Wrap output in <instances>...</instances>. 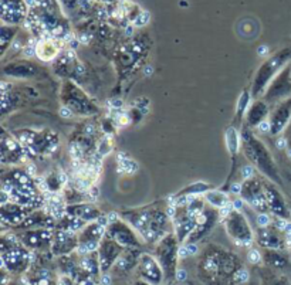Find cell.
I'll return each mask as SVG.
<instances>
[{
	"mask_svg": "<svg viewBox=\"0 0 291 285\" xmlns=\"http://www.w3.org/2000/svg\"><path fill=\"white\" fill-rule=\"evenodd\" d=\"M118 213L138 231L146 244H158L167 234L174 231L169 202L156 200L139 207H126Z\"/></svg>",
	"mask_w": 291,
	"mask_h": 285,
	"instance_id": "6da1fadb",
	"label": "cell"
},
{
	"mask_svg": "<svg viewBox=\"0 0 291 285\" xmlns=\"http://www.w3.org/2000/svg\"><path fill=\"white\" fill-rule=\"evenodd\" d=\"M14 202L31 210L44 209L46 193L40 182L21 166L3 167L2 203Z\"/></svg>",
	"mask_w": 291,
	"mask_h": 285,
	"instance_id": "7a4b0ae2",
	"label": "cell"
},
{
	"mask_svg": "<svg viewBox=\"0 0 291 285\" xmlns=\"http://www.w3.org/2000/svg\"><path fill=\"white\" fill-rule=\"evenodd\" d=\"M240 148L251 163V166H254L258 173L273 183H276L277 186H283V179H281L277 163L269 151V148L253 132V129H250L247 126H244L240 131Z\"/></svg>",
	"mask_w": 291,
	"mask_h": 285,
	"instance_id": "3957f363",
	"label": "cell"
},
{
	"mask_svg": "<svg viewBox=\"0 0 291 285\" xmlns=\"http://www.w3.org/2000/svg\"><path fill=\"white\" fill-rule=\"evenodd\" d=\"M28 156L47 158L60 148V135L50 128H20L12 132Z\"/></svg>",
	"mask_w": 291,
	"mask_h": 285,
	"instance_id": "277c9868",
	"label": "cell"
},
{
	"mask_svg": "<svg viewBox=\"0 0 291 285\" xmlns=\"http://www.w3.org/2000/svg\"><path fill=\"white\" fill-rule=\"evenodd\" d=\"M60 101L77 117H94L100 114V106L85 91L74 81L64 80L60 87Z\"/></svg>",
	"mask_w": 291,
	"mask_h": 285,
	"instance_id": "5b68a950",
	"label": "cell"
},
{
	"mask_svg": "<svg viewBox=\"0 0 291 285\" xmlns=\"http://www.w3.org/2000/svg\"><path fill=\"white\" fill-rule=\"evenodd\" d=\"M223 227L229 238L240 247H250L256 240V233L250 226L247 216L240 209L233 207V203L226 209L220 210Z\"/></svg>",
	"mask_w": 291,
	"mask_h": 285,
	"instance_id": "8992f818",
	"label": "cell"
},
{
	"mask_svg": "<svg viewBox=\"0 0 291 285\" xmlns=\"http://www.w3.org/2000/svg\"><path fill=\"white\" fill-rule=\"evenodd\" d=\"M240 261L237 260L235 254L230 251L224 250L222 247L212 245L205 251L203 257L201 260V271H203L208 277H220V275H228L233 274L235 278L236 272L242 270L243 267L239 268Z\"/></svg>",
	"mask_w": 291,
	"mask_h": 285,
	"instance_id": "52a82bcc",
	"label": "cell"
},
{
	"mask_svg": "<svg viewBox=\"0 0 291 285\" xmlns=\"http://www.w3.org/2000/svg\"><path fill=\"white\" fill-rule=\"evenodd\" d=\"M291 60V51L290 50H281L276 53L274 56L269 57L264 61L258 70L254 74V78L251 81V87H250V94L253 98L263 97V94L267 90V87L270 83L277 77V74L281 70H284L288 65Z\"/></svg>",
	"mask_w": 291,
	"mask_h": 285,
	"instance_id": "ba28073f",
	"label": "cell"
},
{
	"mask_svg": "<svg viewBox=\"0 0 291 285\" xmlns=\"http://www.w3.org/2000/svg\"><path fill=\"white\" fill-rule=\"evenodd\" d=\"M107 236L115 240L124 248H139L145 243L138 231L132 227L130 223L125 220L118 211H112L108 215V224H107Z\"/></svg>",
	"mask_w": 291,
	"mask_h": 285,
	"instance_id": "9c48e42d",
	"label": "cell"
},
{
	"mask_svg": "<svg viewBox=\"0 0 291 285\" xmlns=\"http://www.w3.org/2000/svg\"><path fill=\"white\" fill-rule=\"evenodd\" d=\"M107 224H108V215H105L101 220L85 224L83 229L78 231V256H85L90 253H95L100 248V244L107 236Z\"/></svg>",
	"mask_w": 291,
	"mask_h": 285,
	"instance_id": "30bf717a",
	"label": "cell"
},
{
	"mask_svg": "<svg viewBox=\"0 0 291 285\" xmlns=\"http://www.w3.org/2000/svg\"><path fill=\"white\" fill-rule=\"evenodd\" d=\"M179 240L174 231L169 233L160 240L159 243L155 244V257L158 260V263L164 270L165 277H171V275H176V263L179 258Z\"/></svg>",
	"mask_w": 291,
	"mask_h": 285,
	"instance_id": "8fae6325",
	"label": "cell"
},
{
	"mask_svg": "<svg viewBox=\"0 0 291 285\" xmlns=\"http://www.w3.org/2000/svg\"><path fill=\"white\" fill-rule=\"evenodd\" d=\"M240 199L249 206L250 209H253L258 213H270L267 200H266V193H264L263 177H258L257 174L251 176L249 179H244L240 183Z\"/></svg>",
	"mask_w": 291,
	"mask_h": 285,
	"instance_id": "7c38bea8",
	"label": "cell"
},
{
	"mask_svg": "<svg viewBox=\"0 0 291 285\" xmlns=\"http://www.w3.org/2000/svg\"><path fill=\"white\" fill-rule=\"evenodd\" d=\"M0 145H2L0 163L3 167L21 166L28 156L19 139L12 132H7L6 129L2 131Z\"/></svg>",
	"mask_w": 291,
	"mask_h": 285,
	"instance_id": "4fadbf2b",
	"label": "cell"
},
{
	"mask_svg": "<svg viewBox=\"0 0 291 285\" xmlns=\"http://www.w3.org/2000/svg\"><path fill=\"white\" fill-rule=\"evenodd\" d=\"M264 193H266V200L269 206V211L273 217L281 219L285 222H291V209L285 202L284 196L280 192V189L276 183H273L269 179L263 177Z\"/></svg>",
	"mask_w": 291,
	"mask_h": 285,
	"instance_id": "5bb4252c",
	"label": "cell"
},
{
	"mask_svg": "<svg viewBox=\"0 0 291 285\" xmlns=\"http://www.w3.org/2000/svg\"><path fill=\"white\" fill-rule=\"evenodd\" d=\"M291 97V64L281 70L270 83L263 97L269 104L276 105Z\"/></svg>",
	"mask_w": 291,
	"mask_h": 285,
	"instance_id": "9a60e30c",
	"label": "cell"
},
{
	"mask_svg": "<svg viewBox=\"0 0 291 285\" xmlns=\"http://www.w3.org/2000/svg\"><path fill=\"white\" fill-rule=\"evenodd\" d=\"M53 70L54 74L62 77L66 80H74L77 76H84L85 68L71 50H62L61 54L53 61Z\"/></svg>",
	"mask_w": 291,
	"mask_h": 285,
	"instance_id": "2e32d148",
	"label": "cell"
},
{
	"mask_svg": "<svg viewBox=\"0 0 291 285\" xmlns=\"http://www.w3.org/2000/svg\"><path fill=\"white\" fill-rule=\"evenodd\" d=\"M219 222H222V213L220 210L212 207L210 204H208L203 213L198 217V224L192 231V234L187 238V244H195L196 241H199L202 238L208 236L209 233H212L213 229L216 227V224Z\"/></svg>",
	"mask_w": 291,
	"mask_h": 285,
	"instance_id": "e0dca14e",
	"label": "cell"
},
{
	"mask_svg": "<svg viewBox=\"0 0 291 285\" xmlns=\"http://www.w3.org/2000/svg\"><path fill=\"white\" fill-rule=\"evenodd\" d=\"M54 231L53 229H27L20 230L16 236L19 237L21 244L28 250H42L46 247H51L54 240Z\"/></svg>",
	"mask_w": 291,
	"mask_h": 285,
	"instance_id": "ac0fdd59",
	"label": "cell"
},
{
	"mask_svg": "<svg viewBox=\"0 0 291 285\" xmlns=\"http://www.w3.org/2000/svg\"><path fill=\"white\" fill-rule=\"evenodd\" d=\"M287 233L276 224L258 227L256 233V241L267 250H283L287 245Z\"/></svg>",
	"mask_w": 291,
	"mask_h": 285,
	"instance_id": "d6986e66",
	"label": "cell"
},
{
	"mask_svg": "<svg viewBox=\"0 0 291 285\" xmlns=\"http://www.w3.org/2000/svg\"><path fill=\"white\" fill-rule=\"evenodd\" d=\"M42 68L39 64L30 61L27 58H20V60H13L9 63L3 64L2 73L3 76L12 80H30L40 74Z\"/></svg>",
	"mask_w": 291,
	"mask_h": 285,
	"instance_id": "ffe728a7",
	"label": "cell"
},
{
	"mask_svg": "<svg viewBox=\"0 0 291 285\" xmlns=\"http://www.w3.org/2000/svg\"><path fill=\"white\" fill-rule=\"evenodd\" d=\"M31 211L33 210L24 207L19 203H2V206H0V220H2L3 229H17L21 223L27 219V216Z\"/></svg>",
	"mask_w": 291,
	"mask_h": 285,
	"instance_id": "44dd1931",
	"label": "cell"
},
{
	"mask_svg": "<svg viewBox=\"0 0 291 285\" xmlns=\"http://www.w3.org/2000/svg\"><path fill=\"white\" fill-rule=\"evenodd\" d=\"M291 124V97L274 105L269 117L271 136H278Z\"/></svg>",
	"mask_w": 291,
	"mask_h": 285,
	"instance_id": "7402d4cb",
	"label": "cell"
},
{
	"mask_svg": "<svg viewBox=\"0 0 291 285\" xmlns=\"http://www.w3.org/2000/svg\"><path fill=\"white\" fill-rule=\"evenodd\" d=\"M137 270H138L139 275L142 278L152 285L160 284L164 279V275H165L156 257H153L151 254H141L139 256Z\"/></svg>",
	"mask_w": 291,
	"mask_h": 285,
	"instance_id": "603a6c76",
	"label": "cell"
},
{
	"mask_svg": "<svg viewBox=\"0 0 291 285\" xmlns=\"http://www.w3.org/2000/svg\"><path fill=\"white\" fill-rule=\"evenodd\" d=\"M270 112V104L264 98H253L251 104L246 110V126L250 129H257L269 121Z\"/></svg>",
	"mask_w": 291,
	"mask_h": 285,
	"instance_id": "cb8c5ba5",
	"label": "cell"
},
{
	"mask_svg": "<svg viewBox=\"0 0 291 285\" xmlns=\"http://www.w3.org/2000/svg\"><path fill=\"white\" fill-rule=\"evenodd\" d=\"M124 247L112 240L108 236H105L103 243L100 244L98 248V258H100V265H101V272H107L112 265L117 264L118 258L124 253Z\"/></svg>",
	"mask_w": 291,
	"mask_h": 285,
	"instance_id": "d4e9b609",
	"label": "cell"
},
{
	"mask_svg": "<svg viewBox=\"0 0 291 285\" xmlns=\"http://www.w3.org/2000/svg\"><path fill=\"white\" fill-rule=\"evenodd\" d=\"M78 248V233L69 230H56L54 240L51 244V251L57 257L69 256Z\"/></svg>",
	"mask_w": 291,
	"mask_h": 285,
	"instance_id": "484cf974",
	"label": "cell"
},
{
	"mask_svg": "<svg viewBox=\"0 0 291 285\" xmlns=\"http://www.w3.org/2000/svg\"><path fill=\"white\" fill-rule=\"evenodd\" d=\"M66 213L70 216H74L77 219L83 220L84 223H92L101 220L105 216V213L101 211L100 207H97L92 202H78L67 204Z\"/></svg>",
	"mask_w": 291,
	"mask_h": 285,
	"instance_id": "4316f807",
	"label": "cell"
},
{
	"mask_svg": "<svg viewBox=\"0 0 291 285\" xmlns=\"http://www.w3.org/2000/svg\"><path fill=\"white\" fill-rule=\"evenodd\" d=\"M61 42L54 37H43L39 42H36L35 56L42 63H53L61 54Z\"/></svg>",
	"mask_w": 291,
	"mask_h": 285,
	"instance_id": "83f0119b",
	"label": "cell"
},
{
	"mask_svg": "<svg viewBox=\"0 0 291 285\" xmlns=\"http://www.w3.org/2000/svg\"><path fill=\"white\" fill-rule=\"evenodd\" d=\"M67 183H69V177L60 169H51L40 181L43 192L51 193V195H61L62 190H66Z\"/></svg>",
	"mask_w": 291,
	"mask_h": 285,
	"instance_id": "f1b7e54d",
	"label": "cell"
},
{
	"mask_svg": "<svg viewBox=\"0 0 291 285\" xmlns=\"http://www.w3.org/2000/svg\"><path fill=\"white\" fill-rule=\"evenodd\" d=\"M203 196H205L206 203L210 204L212 207H215V209L223 210L232 204L228 193L223 192V190H219V189H209L208 192H206Z\"/></svg>",
	"mask_w": 291,
	"mask_h": 285,
	"instance_id": "f546056e",
	"label": "cell"
},
{
	"mask_svg": "<svg viewBox=\"0 0 291 285\" xmlns=\"http://www.w3.org/2000/svg\"><path fill=\"white\" fill-rule=\"evenodd\" d=\"M281 250H264L263 258L266 260V263L274 267V268H283L284 265H287V258L280 253Z\"/></svg>",
	"mask_w": 291,
	"mask_h": 285,
	"instance_id": "4dcf8cb0",
	"label": "cell"
},
{
	"mask_svg": "<svg viewBox=\"0 0 291 285\" xmlns=\"http://www.w3.org/2000/svg\"><path fill=\"white\" fill-rule=\"evenodd\" d=\"M118 160V166H119V169H124L125 173L131 174V173H135L137 170H138V165L134 162V160L130 158V156H126V155H124V153H119V156L117 158Z\"/></svg>",
	"mask_w": 291,
	"mask_h": 285,
	"instance_id": "1f68e13d",
	"label": "cell"
},
{
	"mask_svg": "<svg viewBox=\"0 0 291 285\" xmlns=\"http://www.w3.org/2000/svg\"><path fill=\"white\" fill-rule=\"evenodd\" d=\"M262 258H263V254L257 250V248H250L249 261L251 263V264H258V263L262 261Z\"/></svg>",
	"mask_w": 291,
	"mask_h": 285,
	"instance_id": "d6a6232c",
	"label": "cell"
},
{
	"mask_svg": "<svg viewBox=\"0 0 291 285\" xmlns=\"http://www.w3.org/2000/svg\"><path fill=\"white\" fill-rule=\"evenodd\" d=\"M236 281V282H246L247 279H249V272H247V270H244V268H242V270H239V271L236 272L235 278H233Z\"/></svg>",
	"mask_w": 291,
	"mask_h": 285,
	"instance_id": "836d02e7",
	"label": "cell"
},
{
	"mask_svg": "<svg viewBox=\"0 0 291 285\" xmlns=\"http://www.w3.org/2000/svg\"><path fill=\"white\" fill-rule=\"evenodd\" d=\"M58 285H77L76 284V279L71 278V277H62L58 281Z\"/></svg>",
	"mask_w": 291,
	"mask_h": 285,
	"instance_id": "e575fe53",
	"label": "cell"
},
{
	"mask_svg": "<svg viewBox=\"0 0 291 285\" xmlns=\"http://www.w3.org/2000/svg\"><path fill=\"white\" fill-rule=\"evenodd\" d=\"M80 285H100V284H98L95 279L92 278V275H88L87 278L83 279V281L80 282Z\"/></svg>",
	"mask_w": 291,
	"mask_h": 285,
	"instance_id": "d590c367",
	"label": "cell"
},
{
	"mask_svg": "<svg viewBox=\"0 0 291 285\" xmlns=\"http://www.w3.org/2000/svg\"><path fill=\"white\" fill-rule=\"evenodd\" d=\"M101 284L103 285H110L111 284V277L107 274V272H103V277H101Z\"/></svg>",
	"mask_w": 291,
	"mask_h": 285,
	"instance_id": "8d00e7d4",
	"label": "cell"
},
{
	"mask_svg": "<svg viewBox=\"0 0 291 285\" xmlns=\"http://www.w3.org/2000/svg\"><path fill=\"white\" fill-rule=\"evenodd\" d=\"M175 277H176V279H179V281H183V279L186 278V271H183V270H178Z\"/></svg>",
	"mask_w": 291,
	"mask_h": 285,
	"instance_id": "74e56055",
	"label": "cell"
},
{
	"mask_svg": "<svg viewBox=\"0 0 291 285\" xmlns=\"http://www.w3.org/2000/svg\"><path fill=\"white\" fill-rule=\"evenodd\" d=\"M135 285H152V284H149L148 281H145V279H144V281H138V282H137Z\"/></svg>",
	"mask_w": 291,
	"mask_h": 285,
	"instance_id": "f35d334b",
	"label": "cell"
}]
</instances>
